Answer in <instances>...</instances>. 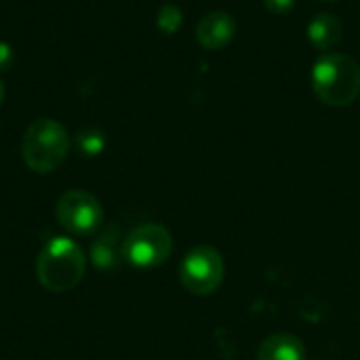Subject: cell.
Masks as SVG:
<instances>
[{"mask_svg":"<svg viewBox=\"0 0 360 360\" xmlns=\"http://www.w3.org/2000/svg\"><path fill=\"white\" fill-rule=\"evenodd\" d=\"M310 84L325 105L346 108L360 95L359 61L346 53H327L314 63Z\"/></svg>","mask_w":360,"mask_h":360,"instance_id":"1","label":"cell"},{"mask_svg":"<svg viewBox=\"0 0 360 360\" xmlns=\"http://www.w3.org/2000/svg\"><path fill=\"white\" fill-rule=\"evenodd\" d=\"M86 259L78 243L65 236L51 238L38 259H36V276L38 283L53 291V293H65L72 291L84 276Z\"/></svg>","mask_w":360,"mask_h":360,"instance_id":"2","label":"cell"},{"mask_svg":"<svg viewBox=\"0 0 360 360\" xmlns=\"http://www.w3.org/2000/svg\"><path fill=\"white\" fill-rule=\"evenodd\" d=\"M70 152V135L63 124L51 118L34 120L21 141V156L34 173H51L61 167Z\"/></svg>","mask_w":360,"mask_h":360,"instance_id":"3","label":"cell"},{"mask_svg":"<svg viewBox=\"0 0 360 360\" xmlns=\"http://www.w3.org/2000/svg\"><path fill=\"white\" fill-rule=\"evenodd\" d=\"M226 276V264L221 253L211 245H198L186 253L179 264V281L192 295L215 293Z\"/></svg>","mask_w":360,"mask_h":360,"instance_id":"4","label":"cell"},{"mask_svg":"<svg viewBox=\"0 0 360 360\" xmlns=\"http://www.w3.org/2000/svg\"><path fill=\"white\" fill-rule=\"evenodd\" d=\"M173 251V236L162 224H141L122 243V257L135 268L162 266Z\"/></svg>","mask_w":360,"mask_h":360,"instance_id":"5","label":"cell"},{"mask_svg":"<svg viewBox=\"0 0 360 360\" xmlns=\"http://www.w3.org/2000/svg\"><path fill=\"white\" fill-rule=\"evenodd\" d=\"M59 226L76 236H86L99 230L103 221L101 202L84 190H70L57 202Z\"/></svg>","mask_w":360,"mask_h":360,"instance_id":"6","label":"cell"},{"mask_svg":"<svg viewBox=\"0 0 360 360\" xmlns=\"http://www.w3.org/2000/svg\"><path fill=\"white\" fill-rule=\"evenodd\" d=\"M236 34V21L226 11L205 13L196 23V40L207 51L226 49Z\"/></svg>","mask_w":360,"mask_h":360,"instance_id":"7","label":"cell"},{"mask_svg":"<svg viewBox=\"0 0 360 360\" xmlns=\"http://www.w3.org/2000/svg\"><path fill=\"white\" fill-rule=\"evenodd\" d=\"M306 36L316 51H331L344 38V21L333 13H319L308 21Z\"/></svg>","mask_w":360,"mask_h":360,"instance_id":"8","label":"cell"},{"mask_svg":"<svg viewBox=\"0 0 360 360\" xmlns=\"http://www.w3.org/2000/svg\"><path fill=\"white\" fill-rule=\"evenodd\" d=\"M257 360H306V346L291 333H274L259 344Z\"/></svg>","mask_w":360,"mask_h":360,"instance_id":"9","label":"cell"},{"mask_svg":"<svg viewBox=\"0 0 360 360\" xmlns=\"http://www.w3.org/2000/svg\"><path fill=\"white\" fill-rule=\"evenodd\" d=\"M122 243L118 230L108 228L99 234V238L91 247V262L99 270H114L122 257Z\"/></svg>","mask_w":360,"mask_h":360,"instance_id":"10","label":"cell"},{"mask_svg":"<svg viewBox=\"0 0 360 360\" xmlns=\"http://www.w3.org/2000/svg\"><path fill=\"white\" fill-rule=\"evenodd\" d=\"M184 23V13L177 4H162L156 13V25L162 34H175L179 32Z\"/></svg>","mask_w":360,"mask_h":360,"instance_id":"11","label":"cell"},{"mask_svg":"<svg viewBox=\"0 0 360 360\" xmlns=\"http://www.w3.org/2000/svg\"><path fill=\"white\" fill-rule=\"evenodd\" d=\"M78 150L86 156H97L105 148V135L99 129H84L76 137Z\"/></svg>","mask_w":360,"mask_h":360,"instance_id":"12","label":"cell"},{"mask_svg":"<svg viewBox=\"0 0 360 360\" xmlns=\"http://www.w3.org/2000/svg\"><path fill=\"white\" fill-rule=\"evenodd\" d=\"M272 15H287L295 8L297 0H262Z\"/></svg>","mask_w":360,"mask_h":360,"instance_id":"13","label":"cell"},{"mask_svg":"<svg viewBox=\"0 0 360 360\" xmlns=\"http://www.w3.org/2000/svg\"><path fill=\"white\" fill-rule=\"evenodd\" d=\"M13 59H15V53H13L11 44L0 42V70H6L13 63Z\"/></svg>","mask_w":360,"mask_h":360,"instance_id":"14","label":"cell"},{"mask_svg":"<svg viewBox=\"0 0 360 360\" xmlns=\"http://www.w3.org/2000/svg\"><path fill=\"white\" fill-rule=\"evenodd\" d=\"M2 99H4V84H2V80H0V103H2Z\"/></svg>","mask_w":360,"mask_h":360,"instance_id":"15","label":"cell"},{"mask_svg":"<svg viewBox=\"0 0 360 360\" xmlns=\"http://www.w3.org/2000/svg\"><path fill=\"white\" fill-rule=\"evenodd\" d=\"M319 2H338V0H319Z\"/></svg>","mask_w":360,"mask_h":360,"instance_id":"16","label":"cell"}]
</instances>
